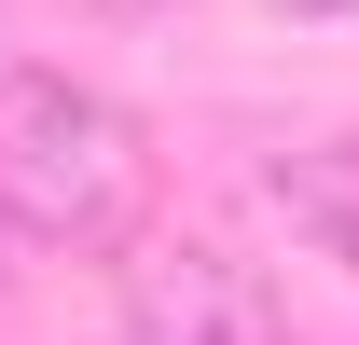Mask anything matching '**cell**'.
<instances>
[{
    "label": "cell",
    "mask_w": 359,
    "mask_h": 345,
    "mask_svg": "<svg viewBox=\"0 0 359 345\" xmlns=\"http://www.w3.org/2000/svg\"><path fill=\"white\" fill-rule=\"evenodd\" d=\"M0 208L28 249H138L152 221V138L125 97L69 69H0Z\"/></svg>",
    "instance_id": "1"
},
{
    "label": "cell",
    "mask_w": 359,
    "mask_h": 345,
    "mask_svg": "<svg viewBox=\"0 0 359 345\" xmlns=\"http://www.w3.org/2000/svg\"><path fill=\"white\" fill-rule=\"evenodd\" d=\"M125 345H290V304H276L263 262L166 235V249L125 262Z\"/></svg>",
    "instance_id": "2"
},
{
    "label": "cell",
    "mask_w": 359,
    "mask_h": 345,
    "mask_svg": "<svg viewBox=\"0 0 359 345\" xmlns=\"http://www.w3.org/2000/svg\"><path fill=\"white\" fill-rule=\"evenodd\" d=\"M263 208L290 221L318 262L359 276V152H346V138H318V152H263Z\"/></svg>",
    "instance_id": "3"
},
{
    "label": "cell",
    "mask_w": 359,
    "mask_h": 345,
    "mask_svg": "<svg viewBox=\"0 0 359 345\" xmlns=\"http://www.w3.org/2000/svg\"><path fill=\"white\" fill-rule=\"evenodd\" d=\"M97 14H166V0H97Z\"/></svg>",
    "instance_id": "4"
},
{
    "label": "cell",
    "mask_w": 359,
    "mask_h": 345,
    "mask_svg": "<svg viewBox=\"0 0 359 345\" xmlns=\"http://www.w3.org/2000/svg\"><path fill=\"white\" fill-rule=\"evenodd\" d=\"M290 14H359V0H290Z\"/></svg>",
    "instance_id": "5"
},
{
    "label": "cell",
    "mask_w": 359,
    "mask_h": 345,
    "mask_svg": "<svg viewBox=\"0 0 359 345\" xmlns=\"http://www.w3.org/2000/svg\"><path fill=\"white\" fill-rule=\"evenodd\" d=\"M0 249H14V208H0Z\"/></svg>",
    "instance_id": "6"
}]
</instances>
